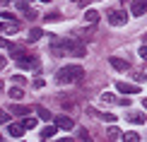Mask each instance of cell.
I'll use <instances>...</instances> for the list:
<instances>
[{
  "instance_id": "d6986e66",
  "label": "cell",
  "mask_w": 147,
  "mask_h": 142,
  "mask_svg": "<svg viewBox=\"0 0 147 142\" xmlns=\"http://www.w3.org/2000/svg\"><path fill=\"white\" fill-rule=\"evenodd\" d=\"M123 140H125V142H138V140H140V135H138V133H125V135H123Z\"/></svg>"
},
{
  "instance_id": "44dd1931",
  "label": "cell",
  "mask_w": 147,
  "mask_h": 142,
  "mask_svg": "<svg viewBox=\"0 0 147 142\" xmlns=\"http://www.w3.org/2000/svg\"><path fill=\"white\" fill-rule=\"evenodd\" d=\"M39 118H41V120H51V118H53V116H51V113H48V111H46V108H39Z\"/></svg>"
},
{
  "instance_id": "7c38bea8",
  "label": "cell",
  "mask_w": 147,
  "mask_h": 142,
  "mask_svg": "<svg viewBox=\"0 0 147 142\" xmlns=\"http://www.w3.org/2000/svg\"><path fill=\"white\" fill-rule=\"evenodd\" d=\"M84 22L96 24V22H99V12H96V10H87V12H84Z\"/></svg>"
},
{
  "instance_id": "ffe728a7",
  "label": "cell",
  "mask_w": 147,
  "mask_h": 142,
  "mask_svg": "<svg viewBox=\"0 0 147 142\" xmlns=\"http://www.w3.org/2000/svg\"><path fill=\"white\" fill-rule=\"evenodd\" d=\"M22 123H24V128H27V130H32V128H36V118H24Z\"/></svg>"
},
{
  "instance_id": "52a82bcc",
  "label": "cell",
  "mask_w": 147,
  "mask_h": 142,
  "mask_svg": "<svg viewBox=\"0 0 147 142\" xmlns=\"http://www.w3.org/2000/svg\"><path fill=\"white\" fill-rule=\"evenodd\" d=\"M130 12L135 17L145 15V12H147V0H130Z\"/></svg>"
},
{
  "instance_id": "9a60e30c",
  "label": "cell",
  "mask_w": 147,
  "mask_h": 142,
  "mask_svg": "<svg viewBox=\"0 0 147 142\" xmlns=\"http://www.w3.org/2000/svg\"><path fill=\"white\" fill-rule=\"evenodd\" d=\"M10 99H15V101L24 99V92H22V87H12V89H10Z\"/></svg>"
},
{
  "instance_id": "4fadbf2b",
  "label": "cell",
  "mask_w": 147,
  "mask_h": 142,
  "mask_svg": "<svg viewBox=\"0 0 147 142\" xmlns=\"http://www.w3.org/2000/svg\"><path fill=\"white\" fill-rule=\"evenodd\" d=\"M56 133H58V125L53 123V125H48V128H44V130H41V137H44V140H48V137H53Z\"/></svg>"
},
{
  "instance_id": "484cf974",
  "label": "cell",
  "mask_w": 147,
  "mask_h": 142,
  "mask_svg": "<svg viewBox=\"0 0 147 142\" xmlns=\"http://www.w3.org/2000/svg\"><path fill=\"white\" fill-rule=\"evenodd\" d=\"M140 55H142V58H147V46H142V48H140Z\"/></svg>"
},
{
  "instance_id": "5b68a950",
  "label": "cell",
  "mask_w": 147,
  "mask_h": 142,
  "mask_svg": "<svg viewBox=\"0 0 147 142\" xmlns=\"http://www.w3.org/2000/svg\"><path fill=\"white\" fill-rule=\"evenodd\" d=\"M53 123H56L60 130H72V128H75V120H72L70 116H65V113H63V116H56Z\"/></svg>"
},
{
  "instance_id": "e0dca14e",
  "label": "cell",
  "mask_w": 147,
  "mask_h": 142,
  "mask_svg": "<svg viewBox=\"0 0 147 142\" xmlns=\"http://www.w3.org/2000/svg\"><path fill=\"white\" fill-rule=\"evenodd\" d=\"M109 140H123V133L118 128H109Z\"/></svg>"
},
{
  "instance_id": "8992f818",
  "label": "cell",
  "mask_w": 147,
  "mask_h": 142,
  "mask_svg": "<svg viewBox=\"0 0 147 142\" xmlns=\"http://www.w3.org/2000/svg\"><path fill=\"white\" fill-rule=\"evenodd\" d=\"M24 133H27L24 123H10L7 125V135L10 137H24Z\"/></svg>"
},
{
  "instance_id": "5bb4252c",
  "label": "cell",
  "mask_w": 147,
  "mask_h": 142,
  "mask_svg": "<svg viewBox=\"0 0 147 142\" xmlns=\"http://www.w3.org/2000/svg\"><path fill=\"white\" fill-rule=\"evenodd\" d=\"M128 120H130V123H145V113H140V111L128 113Z\"/></svg>"
},
{
  "instance_id": "3957f363",
  "label": "cell",
  "mask_w": 147,
  "mask_h": 142,
  "mask_svg": "<svg viewBox=\"0 0 147 142\" xmlns=\"http://www.w3.org/2000/svg\"><path fill=\"white\" fill-rule=\"evenodd\" d=\"M17 65L24 67V70H34V67H39V60L34 58V55H27V53H17Z\"/></svg>"
},
{
  "instance_id": "30bf717a",
  "label": "cell",
  "mask_w": 147,
  "mask_h": 142,
  "mask_svg": "<svg viewBox=\"0 0 147 142\" xmlns=\"http://www.w3.org/2000/svg\"><path fill=\"white\" fill-rule=\"evenodd\" d=\"M111 67H113V70L125 72V70H130V63H125L123 58H111Z\"/></svg>"
},
{
  "instance_id": "9c48e42d",
  "label": "cell",
  "mask_w": 147,
  "mask_h": 142,
  "mask_svg": "<svg viewBox=\"0 0 147 142\" xmlns=\"http://www.w3.org/2000/svg\"><path fill=\"white\" fill-rule=\"evenodd\" d=\"M87 113L94 116V118H99V120H106V123H113V120H116V116H111V113H101V111H94V108H87Z\"/></svg>"
},
{
  "instance_id": "2e32d148",
  "label": "cell",
  "mask_w": 147,
  "mask_h": 142,
  "mask_svg": "<svg viewBox=\"0 0 147 142\" xmlns=\"http://www.w3.org/2000/svg\"><path fill=\"white\" fill-rule=\"evenodd\" d=\"M12 113H15V116H27L29 113V106H20V104H15V106H12Z\"/></svg>"
},
{
  "instance_id": "7402d4cb",
  "label": "cell",
  "mask_w": 147,
  "mask_h": 142,
  "mask_svg": "<svg viewBox=\"0 0 147 142\" xmlns=\"http://www.w3.org/2000/svg\"><path fill=\"white\" fill-rule=\"evenodd\" d=\"M0 17H3V20H7V22L15 20V15H10V12H0Z\"/></svg>"
},
{
  "instance_id": "4316f807",
  "label": "cell",
  "mask_w": 147,
  "mask_h": 142,
  "mask_svg": "<svg viewBox=\"0 0 147 142\" xmlns=\"http://www.w3.org/2000/svg\"><path fill=\"white\" fill-rule=\"evenodd\" d=\"M72 3H77V5H84V3H87V0H72Z\"/></svg>"
},
{
  "instance_id": "8fae6325",
  "label": "cell",
  "mask_w": 147,
  "mask_h": 142,
  "mask_svg": "<svg viewBox=\"0 0 147 142\" xmlns=\"http://www.w3.org/2000/svg\"><path fill=\"white\" fill-rule=\"evenodd\" d=\"M12 32H20V22H7V24H3V34H12Z\"/></svg>"
},
{
  "instance_id": "ac0fdd59",
  "label": "cell",
  "mask_w": 147,
  "mask_h": 142,
  "mask_svg": "<svg viewBox=\"0 0 147 142\" xmlns=\"http://www.w3.org/2000/svg\"><path fill=\"white\" fill-rule=\"evenodd\" d=\"M41 36H44L41 29H32V32H29V41H36V39H41Z\"/></svg>"
},
{
  "instance_id": "603a6c76",
  "label": "cell",
  "mask_w": 147,
  "mask_h": 142,
  "mask_svg": "<svg viewBox=\"0 0 147 142\" xmlns=\"http://www.w3.org/2000/svg\"><path fill=\"white\" fill-rule=\"evenodd\" d=\"M80 140H89V133L84 130V128H80Z\"/></svg>"
},
{
  "instance_id": "d4e9b609",
  "label": "cell",
  "mask_w": 147,
  "mask_h": 142,
  "mask_svg": "<svg viewBox=\"0 0 147 142\" xmlns=\"http://www.w3.org/2000/svg\"><path fill=\"white\" fill-rule=\"evenodd\" d=\"M34 87H36V89H41V87H44V79H41V77H39V79H34Z\"/></svg>"
},
{
  "instance_id": "cb8c5ba5",
  "label": "cell",
  "mask_w": 147,
  "mask_h": 142,
  "mask_svg": "<svg viewBox=\"0 0 147 142\" xmlns=\"http://www.w3.org/2000/svg\"><path fill=\"white\" fill-rule=\"evenodd\" d=\"M7 120H10V116L5 113V111H0V123H7Z\"/></svg>"
},
{
  "instance_id": "277c9868",
  "label": "cell",
  "mask_w": 147,
  "mask_h": 142,
  "mask_svg": "<svg viewBox=\"0 0 147 142\" xmlns=\"http://www.w3.org/2000/svg\"><path fill=\"white\" fill-rule=\"evenodd\" d=\"M125 20H128V17H125L123 10H111V12H109V22H111L113 27H123Z\"/></svg>"
},
{
  "instance_id": "ba28073f",
  "label": "cell",
  "mask_w": 147,
  "mask_h": 142,
  "mask_svg": "<svg viewBox=\"0 0 147 142\" xmlns=\"http://www.w3.org/2000/svg\"><path fill=\"white\" fill-rule=\"evenodd\" d=\"M116 87H118V92H123V94H138L140 92V87L133 84V82H118Z\"/></svg>"
},
{
  "instance_id": "6da1fadb",
  "label": "cell",
  "mask_w": 147,
  "mask_h": 142,
  "mask_svg": "<svg viewBox=\"0 0 147 142\" xmlns=\"http://www.w3.org/2000/svg\"><path fill=\"white\" fill-rule=\"evenodd\" d=\"M51 53L58 55V58H82L87 53L82 41H72V39H65V41H53L51 44Z\"/></svg>"
},
{
  "instance_id": "7a4b0ae2",
  "label": "cell",
  "mask_w": 147,
  "mask_h": 142,
  "mask_svg": "<svg viewBox=\"0 0 147 142\" xmlns=\"http://www.w3.org/2000/svg\"><path fill=\"white\" fill-rule=\"evenodd\" d=\"M84 77V70L80 65H65L56 72V82L58 84H70V82H77V79Z\"/></svg>"
},
{
  "instance_id": "f546056e",
  "label": "cell",
  "mask_w": 147,
  "mask_h": 142,
  "mask_svg": "<svg viewBox=\"0 0 147 142\" xmlns=\"http://www.w3.org/2000/svg\"><path fill=\"white\" fill-rule=\"evenodd\" d=\"M145 41H147V39H145Z\"/></svg>"
},
{
  "instance_id": "83f0119b",
  "label": "cell",
  "mask_w": 147,
  "mask_h": 142,
  "mask_svg": "<svg viewBox=\"0 0 147 142\" xmlns=\"http://www.w3.org/2000/svg\"><path fill=\"white\" fill-rule=\"evenodd\" d=\"M41 3H51V0H41Z\"/></svg>"
},
{
  "instance_id": "f1b7e54d",
  "label": "cell",
  "mask_w": 147,
  "mask_h": 142,
  "mask_svg": "<svg viewBox=\"0 0 147 142\" xmlns=\"http://www.w3.org/2000/svg\"><path fill=\"white\" fill-rule=\"evenodd\" d=\"M145 108H147V99H145Z\"/></svg>"
}]
</instances>
